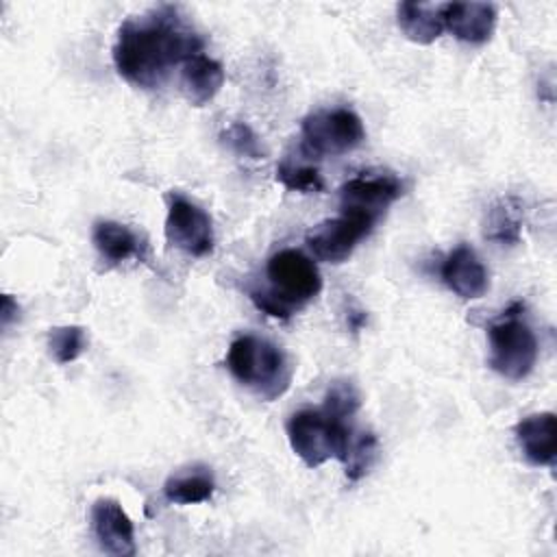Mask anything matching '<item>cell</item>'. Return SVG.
<instances>
[{
	"label": "cell",
	"instance_id": "16",
	"mask_svg": "<svg viewBox=\"0 0 557 557\" xmlns=\"http://www.w3.org/2000/svg\"><path fill=\"white\" fill-rule=\"evenodd\" d=\"M91 242L102 261L117 265L126 259H139L144 255V244L135 231L126 224L113 220H100L94 224Z\"/></svg>",
	"mask_w": 557,
	"mask_h": 557
},
{
	"label": "cell",
	"instance_id": "15",
	"mask_svg": "<svg viewBox=\"0 0 557 557\" xmlns=\"http://www.w3.org/2000/svg\"><path fill=\"white\" fill-rule=\"evenodd\" d=\"M396 22L409 41L429 46L444 33V2H400Z\"/></svg>",
	"mask_w": 557,
	"mask_h": 557
},
{
	"label": "cell",
	"instance_id": "14",
	"mask_svg": "<svg viewBox=\"0 0 557 557\" xmlns=\"http://www.w3.org/2000/svg\"><path fill=\"white\" fill-rule=\"evenodd\" d=\"M224 85V67L220 61L198 52L181 65V89L194 107H202L215 98Z\"/></svg>",
	"mask_w": 557,
	"mask_h": 557
},
{
	"label": "cell",
	"instance_id": "10",
	"mask_svg": "<svg viewBox=\"0 0 557 557\" xmlns=\"http://www.w3.org/2000/svg\"><path fill=\"white\" fill-rule=\"evenodd\" d=\"M91 531L107 555L133 557L137 553L133 520L113 498H98L91 505Z\"/></svg>",
	"mask_w": 557,
	"mask_h": 557
},
{
	"label": "cell",
	"instance_id": "23",
	"mask_svg": "<svg viewBox=\"0 0 557 557\" xmlns=\"http://www.w3.org/2000/svg\"><path fill=\"white\" fill-rule=\"evenodd\" d=\"M220 137H222V141H224L233 152H237L239 157H248V159H255V161H259V159L265 157V150H263L259 137H257L255 131H252L248 124H244V122H233V124H228V126L222 131Z\"/></svg>",
	"mask_w": 557,
	"mask_h": 557
},
{
	"label": "cell",
	"instance_id": "18",
	"mask_svg": "<svg viewBox=\"0 0 557 557\" xmlns=\"http://www.w3.org/2000/svg\"><path fill=\"white\" fill-rule=\"evenodd\" d=\"M522 235V205L511 198H498L485 220V237L498 244H518Z\"/></svg>",
	"mask_w": 557,
	"mask_h": 557
},
{
	"label": "cell",
	"instance_id": "21",
	"mask_svg": "<svg viewBox=\"0 0 557 557\" xmlns=\"http://www.w3.org/2000/svg\"><path fill=\"white\" fill-rule=\"evenodd\" d=\"M48 348L57 363H72L87 350V335L83 326L65 324L54 326L48 333Z\"/></svg>",
	"mask_w": 557,
	"mask_h": 557
},
{
	"label": "cell",
	"instance_id": "11",
	"mask_svg": "<svg viewBox=\"0 0 557 557\" xmlns=\"http://www.w3.org/2000/svg\"><path fill=\"white\" fill-rule=\"evenodd\" d=\"M442 281L446 287L463 300L481 298L490 287V276L474 252V248L461 244L442 263Z\"/></svg>",
	"mask_w": 557,
	"mask_h": 557
},
{
	"label": "cell",
	"instance_id": "4",
	"mask_svg": "<svg viewBox=\"0 0 557 557\" xmlns=\"http://www.w3.org/2000/svg\"><path fill=\"white\" fill-rule=\"evenodd\" d=\"M522 305L516 302L487 326L490 366L509 381L524 379L537 361V339L527 322L520 320Z\"/></svg>",
	"mask_w": 557,
	"mask_h": 557
},
{
	"label": "cell",
	"instance_id": "5",
	"mask_svg": "<svg viewBox=\"0 0 557 557\" xmlns=\"http://www.w3.org/2000/svg\"><path fill=\"white\" fill-rule=\"evenodd\" d=\"M265 274L270 281V294L285 307L300 309L313 300L322 289V276L313 259L296 248H283L268 259Z\"/></svg>",
	"mask_w": 557,
	"mask_h": 557
},
{
	"label": "cell",
	"instance_id": "1",
	"mask_svg": "<svg viewBox=\"0 0 557 557\" xmlns=\"http://www.w3.org/2000/svg\"><path fill=\"white\" fill-rule=\"evenodd\" d=\"M205 41L181 17L176 7L163 4L126 20L117 28L113 63L117 74L141 89L161 87L176 65L202 52Z\"/></svg>",
	"mask_w": 557,
	"mask_h": 557
},
{
	"label": "cell",
	"instance_id": "20",
	"mask_svg": "<svg viewBox=\"0 0 557 557\" xmlns=\"http://www.w3.org/2000/svg\"><path fill=\"white\" fill-rule=\"evenodd\" d=\"M276 181L289 191H300V194L324 191V181L320 170L309 163H296L292 159H283L276 165Z\"/></svg>",
	"mask_w": 557,
	"mask_h": 557
},
{
	"label": "cell",
	"instance_id": "19",
	"mask_svg": "<svg viewBox=\"0 0 557 557\" xmlns=\"http://www.w3.org/2000/svg\"><path fill=\"white\" fill-rule=\"evenodd\" d=\"M376 459H379V440H376V435L370 433V431H359V433L352 431L350 442H348V450L342 459L348 481H359L361 476H366L370 472V468L376 463Z\"/></svg>",
	"mask_w": 557,
	"mask_h": 557
},
{
	"label": "cell",
	"instance_id": "13",
	"mask_svg": "<svg viewBox=\"0 0 557 557\" xmlns=\"http://www.w3.org/2000/svg\"><path fill=\"white\" fill-rule=\"evenodd\" d=\"M516 442L531 466H553L557 450V424L553 411L531 413L516 424Z\"/></svg>",
	"mask_w": 557,
	"mask_h": 557
},
{
	"label": "cell",
	"instance_id": "7",
	"mask_svg": "<svg viewBox=\"0 0 557 557\" xmlns=\"http://www.w3.org/2000/svg\"><path fill=\"white\" fill-rule=\"evenodd\" d=\"M374 226V218L359 211L342 209L337 218L324 220L307 233V246L320 261L344 263L352 255L357 244L372 233Z\"/></svg>",
	"mask_w": 557,
	"mask_h": 557
},
{
	"label": "cell",
	"instance_id": "9",
	"mask_svg": "<svg viewBox=\"0 0 557 557\" xmlns=\"http://www.w3.org/2000/svg\"><path fill=\"white\" fill-rule=\"evenodd\" d=\"M403 196V183L392 172H361L339 189L342 209L359 211L376 222L385 209Z\"/></svg>",
	"mask_w": 557,
	"mask_h": 557
},
{
	"label": "cell",
	"instance_id": "17",
	"mask_svg": "<svg viewBox=\"0 0 557 557\" xmlns=\"http://www.w3.org/2000/svg\"><path fill=\"white\" fill-rule=\"evenodd\" d=\"M213 492H215L213 472H211V468L200 466V463L183 468L181 472L172 474L163 485L165 498L176 505L205 503L213 496Z\"/></svg>",
	"mask_w": 557,
	"mask_h": 557
},
{
	"label": "cell",
	"instance_id": "24",
	"mask_svg": "<svg viewBox=\"0 0 557 557\" xmlns=\"http://www.w3.org/2000/svg\"><path fill=\"white\" fill-rule=\"evenodd\" d=\"M250 298H252V302L257 305V309H261L263 313H268V315H272V318H281V320H287L294 311L289 309V307H285L276 296H272L268 289H255V292H250Z\"/></svg>",
	"mask_w": 557,
	"mask_h": 557
},
{
	"label": "cell",
	"instance_id": "12",
	"mask_svg": "<svg viewBox=\"0 0 557 557\" xmlns=\"http://www.w3.org/2000/svg\"><path fill=\"white\" fill-rule=\"evenodd\" d=\"M444 28L459 41L485 44L496 28V7L490 2H444Z\"/></svg>",
	"mask_w": 557,
	"mask_h": 557
},
{
	"label": "cell",
	"instance_id": "22",
	"mask_svg": "<svg viewBox=\"0 0 557 557\" xmlns=\"http://www.w3.org/2000/svg\"><path fill=\"white\" fill-rule=\"evenodd\" d=\"M359 403H361V396H359V389L355 387V383L348 379H337L329 385V389L324 394L322 409L335 418L350 420L357 413Z\"/></svg>",
	"mask_w": 557,
	"mask_h": 557
},
{
	"label": "cell",
	"instance_id": "3",
	"mask_svg": "<svg viewBox=\"0 0 557 557\" xmlns=\"http://www.w3.org/2000/svg\"><path fill=\"white\" fill-rule=\"evenodd\" d=\"M350 435L348 420L335 418L324 409H300L287 420L289 446L309 468H318L329 459L342 461Z\"/></svg>",
	"mask_w": 557,
	"mask_h": 557
},
{
	"label": "cell",
	"instance_id": "25",
	"mask_svg": "<svg viewBox=\"0 0 557 557\" xmlns=\"http://www.w3.org/2000/svg\"><path fill=\"white\" fill-rule=\"evenodd\" d=\"M20 315V305L9 296L4 294L2 296V309H0V320H2V326L7 329L11 324V320H15Z\"/></svg>",
	"mask_w": 557,
	"mask_h": 557
},
{
	"label": "cell",
	"instance_id": "26",
	"mask_svg": "<svg viewBox=\"0 0 557 557\" xmlns=\"http://www.w3.org/2000/svg\"><path fill=\"white\" fill-rule=\"evenodd\" d=\"M366 320H368V315H366V311H361V309H355V311H350L348 313V326H350V331H361V326L366 324Z\"/></svg>",
	"mask_w": 557,
	"mask_h": 557
},
{
	"label": "cell",
	"instance_id": "8",
	"mask_svg": "<svg viewBox=\"0 0 557 557\" xmlns=\"http://www.w3.org/2000/svg\"><path fill=\"white\" fill-rule=\"evenodd\" d=\"M163 231L168 244L189 257H205L213 250L211 215L181 194L168 196V215Z\"/></svg>",
	"mask_w": 557,
	"mask_h": 557
},
{
	"label": "cell",
	"instance_id": "2",
	"mask_svg": "<svg viewBox=\"0 0 557 557\" xmlns=\"http://www.w3.org/2000/svg\"><path fill=\"white\" fill-rule=\"evenodd\" d=\"M228 372L263 400L283 396L292 383L294 366L283 348L257 335H239L226 352Z\"/></svg>",
	"mask_w": 557,
	"mask_h": 557
},
{
	"label": "cell",
	"instance_id": "6",
	"mask_svg": "<svg viewBox=\"0 0 557 557\" xmlns=\"http://www.w3.org/2000/svg\"><path fill=\"white\" fill-rule=\"evenodd\" d=\"M302 144L311 154L335 157L355 150L366 139L361 117L352 109H320L302 120Z\"/></svg>",
	"mask_w": 557,
	"mask_h": 557
}]
</instances>
